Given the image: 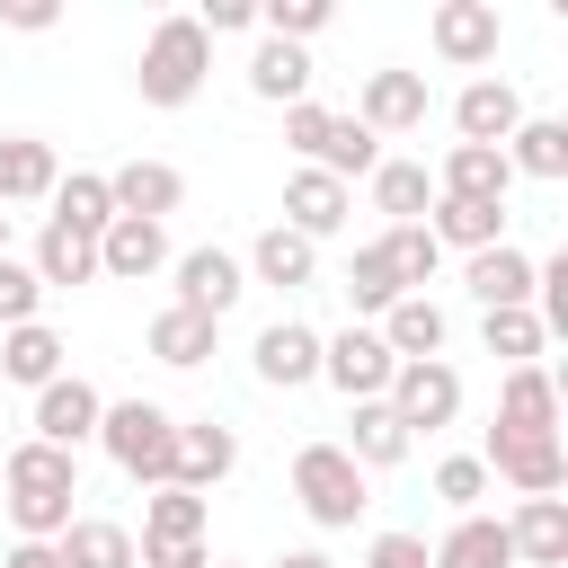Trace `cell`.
<instances>
[{
  "instance_id": "cell-1",
  "label": "cell",
  "mask_w": 568,
  "mask_h": 568,
  "mask_svg": "<svg viewBox=\"0 0 568 568\" xmlns=\"http://www.w3.org/2000/svg\"><path fill=\"white\" fill-rule=\"evenodd\" d=\"M0 488H9V524H18V541H62L71 497H80V453H53V444L27 435V444L0 462Z\"/></svg>"
},
{
  "instance_id": "cell-2",
  "label": "cell",
  "mask_w": 568,
  "mask_h": 568,
  "mask_svg": "<svg viewBox=\"0 0 568 568\" xmlns=\"http://www.w3.org/2000/svg\"><path fill=\"white\" fill-rule=\"evenodd\" d=\"M204 71H213V36L195 27V9H178V18H160L151 36H142V62H133V89H142V106H195L204 98Z\"/></svg>"
},
{
  "instance_id": "cell-3",
  "label": "cell",
  "mask_w": 568,
  "mask_h": 568,
  "mask_svg": "<svg viewBox=\"0 0 568 568\" xmlns=\"http://www.w3.org/2000/svg\"><path fill=\"white\" fill-rule=\"evenodd\" d=\"M98 453H106L133 488H169V479H178V417H169L160 399H106Z\"/></svg>"
},
{
  "instance_id": "cell-4",
  "label": "cell",
  "mask_w": 568,
  "mask_h": 568,
  "mask_svg": "<svg viewBox=\"0 0 568 568\" xmlns=\"http://www.w3.org/2000/svg\"><path fill=\"white\" fill-rule=\"evenodd\" d=\"M284 151L302 160V169H320V178H337V186H355V178H373V160H382V142L355 124V115H337V106H320V98H302V106H284Z\"/></svg>"
},
{
  "instance_id": "cell-5",
  "label": "cell",
  "mask_w": 568,
  "mask_h": 568,
  "mask_svg": "<svg viewBox=\"0 0 568 568\" xmlns=\"http://www.w3.org/2000/svg\"><path fill=\"white\" fill-rule=\"evenodd\" d=\"M293 497H302V515L320 532H355V515L373 506L364 497V470L346 462V444H302L293 453Z\"/></svg>"
},
{
  "instance_id": "cell-6",
  "label": "cell",
  "mask_w": 568,
  "mask_h": 568,
  "mask_svg": "<svg viewBox=\"0 0 568 568\" xmlns=\"http://www.w3.org/2000/svg\"><path fill=\"white\" fill-rule=\"evenodd\" d=\"M390 373H399V355L382 346V328L346 320L337 337H320V382H328V390H346V408H355V399H382V390H390Z\"/></svg>"
},
{
  "instance_id": "cell-7",
  "label": "cell",
  "mask_w": 568,
  "mask_h": 568,
  "mask_svg": "<svg viewBox=\"0 0 568 568\" xmlns=\"http://www.w3.org/2000/svg\"><path fill=\"white\" fill-rule=\"evenodd\" d=\"M479 470L506 479L515 497H559V488H568V444H559V435H497V426H488Z\"/></svg>"
},
{
  "instance_id": "cell-8",
  "label": "cell",
  "mask_w": 568,
  "mask_h": 568,
  "mask_svg": "<svg viewBox=\"0 0 568 568\" xmlns=\"http://www.w3.org/2000/svg\"><path fill=\"white\" fill-rule=\"evenodd\" d=\"M426 44H435V62H453V71H488L497 44H506V18H497V0H435Z\"/></svg>"
},
{
  "instance_id": "cell-9",
  "label": "cell",
  "mask_w": 568,
  "mask_h": 568,
  "mask_svg": "<svg viewBox=\"0 0 568 568\" xmlns=\"http://www.w3.org/2000/svg\"><path fill=\"white\" fill-rule=\"evenodd\" d=\"M382 408L408 426V435H435V426H453L462 417V373L435 355V364H399L390 373V390H382Z\"/></svg>"
},
{
  "instance_id": "cell-10",
  "label": "cell",
  "mask_w": 568,
  "mask_h": 568,
  "mask_svg": "<svg viewBox=\"0 0 568 568\" xmlns=\"http://www.w3.org/2000/svg\"><path fill=\"white\" fill-rule=\"evenodd\" d=\"M435 115V89H426V71H364V89H355V124L373 133V142H390V133H417Z\"/></svg>"
},
{
  "instance_id": "cell-11",
  "label": "cell",
  "mask_w": 568,
  "mask_h": 568,
  "mask_svg": "<svg viewBox=\"0 0 568 568\" xmlns=\"http://www.w3.org/2000/svg\"><path fill=\"white\" fill-rule=\"evenodd\" d=\"M98 417H106V390H98V382H80V373H62V382H44V390H36V444H53V453L98 444Z\"/></svg>"
},
{
  "instance_id": "cell-12",
  "label": "cell",
  "mask_w": 568,
  "mask_h": 568,
  "mask_svg": "<svg viewBox=\"0 0 568 568\" xmlns=\"http://www.w3.org/2000/svg\"><path fill=\"white\" fill-rule=\"evenodd\" d=\"M169 275H178V311H204V320H222V311L248 293V266H240L231 248H213V240H204V248H178Z\"/></svg>"
},
{
  "instance_id": "cell-13",
  "label": "cell",
  "mask_w": 568,
  "mask_h": 568,
  "mask_svg": "<svg viewBox=\"0 0 568 568\" xmlns=\"http://www.w3.org/2000/svg\"><path fill=\"white\" fill-rule=\"evenodd\" d=\"M248 364H257L266 390H302V382H320V328L311 320H266L248 337Z\"/></svg>"
},
{
  "instance_id": "cell-14",
  "label": "cell",
  "mask_w": 568,
  "mask_h": 568,
  "mask_svg": "<svg viewBox=\"0 0 568 568\" xmlns=\"http://www.w3.org/2000/svg\"><path fill=\"white\" fill-rule=\"evenodd\" d=\"M524 124V98H515V80H497V71H479V80H462V98H453V133L462 142H479V151H506V133Z\"/></svg>"
},
{
  "instance_id": "cell-15",
  "label": "cell",
  "mask_w": 568,
  "mask_h": 568,
  "mask_svg": "<svg viewBox=\"0 0 568 568\" xmlns=\"http://www.w3.org/2000/svg\"><path fill=\"white\" fill-rule=\"evenodd\" d=\"M169 231L160 222H133V213H115L106 231H98V275H115V284H151V275H169Z\"/></svg>"
},
{
  "instance_id": "cell-16",
  "label": "cell",
  "mask_w": 568,
  "mask_h": 568,
  "mask_svg": "<svg viewBox=\"0 0 568 568\" xmlns=\"http://www.w3.org/2000/svg\"><path fill=\"white\" fill-rule=\"evenodd\" d=\"M231 470H240V435H231L222 417H178V479H169V488L213 497Z\"/></svg>"
},
{
  "instance_id": "cell-17",
  "label": "cell",
  "mask_w": 568,
  "mask_h": 568,
  "mask_svg": "<svg viewBox=\"0 0 568 568\" xmlns=\"http://www.w3.org/2000/svg\"><path fill=\"white\" fill-rule=\"evenodd\" d=\"M346 213H355V186H337V178H320V169H293V178H284V231H302L311 248L337 240Z\"/></svg>"
},
{
  "instance_id": "cell-18",
  "label": "cell",
  "mask_w": 568,
  "mask_h": 568,
  "mask_svg": "<svg viewBox=\"0 0 568 568\" xmlns=\"http://www.w3.org/2000/svg\"><path fill=\"white\" fill-rule=\"evenodd\" d=\"M106 204L133 213V222H169L186 204V178L169 160H124V169H106Z\"/></svg>"
},
{
  "instance_id": "cell-19",
  "label": "cell",
  "mask_w": 568,
  "mask_h": 568,
  "mask_svg": "<svg viewBox=\"0 0 568 568\" xmlns=\"http://www.w3.org/2000/svg\"><path fill=\"white\" fill-rule=\"evenodd\" d=\"M240 266H248V284H275V293H311V284H320V248H311L302 231H284V222H266Z\"/></svg>"
},
{
  "instance_id": "cell-20",
  "label": "cell",
  "mask_w": 568,
  "mask_h": 568,
  "mask_svg": "<svg viewBox=\"0 0 568 568\" xmlns=\"http://www.w3.org/2000/svg\"><path fill=\"white\" fill-rule=\"evenodd\" d=\"M373 328H382V346H390L399 364H435V355H444V337H453V320H444V302H435V293H399Z\"/></svg>"
},
{
  "instance_id": "cell-21",
  "label": "cell",
  "mask_w": 568,
  "mask_h": 568,
  "mask_svg": "<svg viewBox=\"0 0 568 568\" xmlns=\"http://www.w3.org/2000/svg\"><path fill=\"white\" fill-rule=\"evenodd\" d=\"M506 541H515V568H568V497H515Z\"/></svg>"
},
{
  "instance_id": "cell-22",
  "label": "cell",
  "mask_w": 568,
  "mask_h": 568,
  "mask_svg": "<svg viewBox=\"0 0 568 568\" xmlns=\"http://www.w3.org/2000/svg\"><path fill=\"white\" fill-rule=\"evenodd\" d=\"M462 284H470V302H479V311H532V257H524L515 240L479 248V257L462 266Z\"/></svg>"
},
{
  "instance_id": "cell-23",
  "label": "cell",
  "mask_w": 568,
  "mask_h": 568,
  "mask_svg": "<svg viewBox=\"0 0 568 568\" xmlns=\"http://www.w3.org/2000/svg\"><path fill=\"white\" fill-rule=\"evenodd\" d=\"M497 435H559V382L550 364H515L497 390Z\"/></svg>"
},
{
  "instance_id": "cell-24",
  "label": "cell",
  "mask_w": 568,
  "mask_h": 568,
  "mask_svg": "<svg viewBox=\"0 0 568 568\" xmlns=\"http://www.w3.org/2000/svg\"><path fill=\"white\" fill-rule=\"evenodd\" d=\"M426 568H515V541H506V515H453L444 541L426 550Z\"/></svg>"
},
{
  "instance_id": "cell-25",
  "label": "cell",
  "mask_w": 568,
  "mask_h": 568,
  "mask_svg": "<svg viewBox=\"0 0 568 568\" xmlns=\"http://www.w3.org/2000/svg\"><path fill=\"white\" fill-rule=\"evenodd\" d=\"M53 186H62L53 142H36V133H0V204H53Z\"/></svg>"
},
{
  "instance_id": "cell-26",
  "label": "cell",
  "mask_w": 568,
  "mask_h": 568,
  "mask_svg": "<svg viewBox=\"0 0 568 568\" xmlns=\"http://www.w3.org/2000/svg\"><path fill=\"white\" fill-rule=\"evenodd\" d=\"M506 186H515L506 151H479V142H453L435 169V195H462V204H506Z\"/></svg>"
},
{
  "instance_id": "cell-27",
  "label": "cell",
  "mask_w": 568,
  "mask_h": 568,
  "mask_svg": "<svg viewBox=\"0 0 568 568\" xmlns=\"http://www.w3.org/2000/svg\"><path fill=\"white\" fill-rule=\"evenodd\" d=\"M364 195H373V213H390V222H426V204H435V169H426V160L382 151V160H373V178H364Z\"/></svg>"
},
{
  "instance_id": "cell-28",
  "label": "cell",
  "mask_w": 568,
  "mask_h": 568,
  "mask_svg": "<svg viewBox=\"0 0 568 568\" xmlns=\"http://www.w3.org/2000/svg\"><path fill=\"white\" fill-rule=\"evenodd\" d=\"M71 346L44 328V320H27V328H0V382H18V390H44V382H62L71 364H62Z\"/></svg>"
},
{
  "instance_id": "cell-29",
  "label": "cell",
  "mask_w": 568,
  "mask_h": 568,
  "mask_svg": "<svg viewBox=\"0 0 568 568\" xmlns=\"http://www.w3.org/2000/svg\"><path fill=\"white\" fill-rule=\"evenodd\" d=\"M408 444H417V435H408L382 399H355V417H346V462H355L364 479H373V470H399V462H408Z\"/></svg>"
},
{
  "instance_id": "cell-30",
  "label": "cell",
  "mask_w": 568,
  "mask_h": 568,
  "mask_svg": "<svg viewBox=\"0 0 568 568\" xmlns=\"http://www.w3.org/2000/svg\"><path fill=\"white\" fill-rule=\"evenodd\" d=\"M426 231H435V248L479 257V248H497V240H506V204H462V195H435V204H426Z\"/></svg>"
},
{
  "instance_id": "cell-31",
  "label": "cell",
  "mask_w": 568,
  "mask_h": 568,
  "mask_svg": "<svg viewBox=\"0 0 568 568\" xmlns=\"http://www.w3.org/2000/svg\"><path fill=\"white\" fill-rule=\"evenodd\" d=\"M53 559H62V568H133V524H115V515H71L62 541H53Z\"/></svg>"
},
{
  "instance_id": "cell-32",
  "label": "cell",
  "mask_w": 568,
  "mask_h": 568,
  "mask_svg": "<svg viewBox=\"0 0 568 568\" xmlns=\"http://www.w3.org/2000/svg\"><path fill=\"white\" fill-rule=\"evenodd\" d=\"M248 98H266V106H302V98H311V53L257 36V53H248Z\"/></svg>"
},
{
  "instance_id": "cell-33",
  "label": "cell",
  "mask_w": 568,
  "mask_h": 568,
  "mask_svg": "<svg viewBox=\"0 0 568 568\" xmlns=\"http://www.w3.org/2000/svg\"><path fill=\"white\" fill-rule=\"evenodd\" d=\"M506 169L559 186V178H568V124H559V115H524V124L506 133Z\"/></svg>"
},
{
  "instance_id": "cell-34",
  "label": "cell",
  "mask_w": 568,
  "mask_h": 568,
  "mask_svg": "<svg viewBox=\"0 0 568 568\" xmlns=\"http://www.w3.org/2000/svg\"><path fill=\"white\" fill-rule=\"evenodd\" d=\"M27 266H36V284H44V293H62V284H98V240H89V231H62V222H44Z\"/></svg>"
},
{
  "instance_id": "cell-35",
  "label": "cell",
  "mask_w": 568,
  "mask_h": 568,
  "mask_svg": "<svg viewBox=\"0 0 568 568\" xmlns=\"http://www.w3.org/2000/svg\"><path fill=\"white\" fill-rule=\"evenodd\" d=\"M213 337H222V320H204V311H160L151 320V355L169 364V373H195V364H213Z\"/></svg>"
},
{
  "instance_id": "cell-36",
  "label": "cell",
  "mask_w": 568,
  "mask_h": 568,
  "mask_svg": "<svg viewBox=\"0 0 568 568\" xmlns=\"http://www.w3.org/2000/svg\"><path fill=\"white\" fill-rule=\"evenodd\" d=\"M204 524H213V497H195V488H151L142 497V541H204Z\"/></svg>"
},
{
  "instance_id": "cell-37",
  "label": "cell",
  "mask_w": 568,
  "mask_h": 568,
  "mask_svg": "<svg viewBox=\"0 0 568 568\" xmlns=\"http://www.w3.org/2000/svg\"><path fill=\"white\" fill-rule=\"evenodd\" d=\"M44 222H62V231H89V240H98V231L115 222V204H106V169H71V178L53 186V213H44Z\"/></svg>"
},
{
  "instance_id": "cell-38",
  "label": "cell",
  "mask_w": 568,
  "mask_h": 568,
  "mask_svg": "<svg viewBox=\"0 0 568 568\" xmlns=\"http://www.w3.org/2000/svg\"><path fill=\"white\" fill-rule=\"evenodd\" d=\"M373 248L390 257L399 293H426V284H435V266H444V248H435V231H426V222H390V231H382Z\"/></svg>"
},
{
  "instance_id": "cell-39",
  "label": "cell",
  "mask_w": 568,
  "mask_h": 568,
  "mask_svg": "<svg viewBox=\"0 0 568 568\" xmlns=\"http://www.w3.org/2000/svg\"><path fill=\"white\" fill-rule=\"evenodd\" d=\"M479 346H488V355H506V373H515V364H541L550 328H541L532 311H479Z\"/></svg>"
},
{
  "instance_id": "cell-40",
  "label": "cell",
  "mask_w": 568,
  "mask_h": 568,
  "mask_svg": "<svg viewBox=\"0 0 568 568\" xmlns=\"http://www.w3.org/2000/svg\"><path fill=\"white\" fill-rule=\"evenodd\" d=\"M346 302H355V311H364V320H382V311H390V302H399V275H390V257H382V248H373V240H364V248H355V257H346Z\"/></svg>"
},
{
  "instance_id": "cell-41",
  "label": "cell",
  "mask_w": 568,
  "mask_h": 568,
  "mask_svg": "<svg viewBox=\"0 0 568 568\" xmlns=\"http://www.w3.org/2000/svg\"><path fill=\"white\" fill-rule=\"evenodd\" d=\"M488 488H497V479L479 470V453H444V462H435V497H444L453 515H479V497H488Z\"/></svg>"
},
{
  "instance_id": "cell-42",
  "label": "cell",
  "mask_w": 568,
  "mask_h": 568,
  "mask_svg": "<svg viewBox=\"0 0 568 568\" xmlns=\"http://www.w3.org/2000/svg\"><path fill=\"white\" fill-rule=\"evenodd\" d=\"M27 320H44V284L27 257H0V328H27Z\"/></svg>"
},
{
  "instance_id": "cell-43",
  "label": "cell",
  "mask_w": 568,
  "mask_h": 568,
  "mask_svg": "<svg viewBox=\"0 0 568 568\" xmlns=\"http://www.w3.org/2000/svg\"><path fill=\"white\" fill-rule=\"evenodd\" d=\"M328 27V0H275V9H257V36H275V44H311Z\"/></svg>"
},
{
  "instance_id": "cell-44",
  "label": "cell",
  "mask_w": 568,
  "mask_h": 568,
  "mask_svg": "<svg viewBox=\"0 0 568 568\" xmlns=\"http://www.w3.org/2000/svg\"><path fill=\"white\" fill-rule=\"evenodd\" d=\"M364 568H426V532H373Z\"/></svg>"
},
{
  "instance_id": "cell-45",
  "label": "cell",
  "mask_w": 568,
  "mask_h": 568,
  "mask_svg": "<svg viewBox=\"0 0 568 568\" xmlns=\"http://www.w3.org/2000/svg\"><path fill=\"white\" fill-rule=\"evenodd\" d=\"M133 568H213L204 541H133Z\"/></svg>"
},
{
  "instance_id": "cell-46",
  "label": "cell",
  "mask_w": 568,
  "mask_h": 568,
  "mask_svg": "<svg viewBox=\"0 0 568 568\" xmlns=\"http://www.w3.org/2000/svg\"><path fill=\"white\" fill-rule=\"evenodd\" d=\"M195 27H204V36H257V9H248V0H204Z\"/></svg>"
},
{
  "instance_id": "cell-47",
  "label": "cell",
  "mask_w": 568,
  "mask_h": 568,
  "mask_svg": "<svg viewBox=\"0 0 568 568\" xmlns=\"http://www.w3.org/2000/svg\"><path fill=\"white\" fill-rule=\"evenodd\" d=\"M53 18H62L53 0H0V27H18V36H44Z\"/></svg>"
},
{
  "instance_id": "cell-48",
  "label": "cell",
  "mask_w": 568,
  "mask_h": 568,
  "mask_svg": "<svg viewBox=\"0 0 568 568\" xmlns=\"http://www.w3.org/2000/svg\"><path fill=\"white\" fill-rule=\"evenodd\" d=\"M0 568H62V559H53V541H18Z\"/></svg>"
},
{
  "instance_id": "cell-49",
  "label": "cell",
  "mask_w": 568,
  "mask_h": 568,
  "mask_svg": "<svg viewBox=\"0 0 568 568\" xmlns=\"http://www.w3.org/2000/svg\"><path fill=\"white\" fill-rule=\"evenodd\" d=\"M266 568H337L328 550H284V559H266Z\"/></svg>"
},
{
  "instance_id": "cell-50",
  "label": "cell",
  "mask_w": 568,
  "mask_h": 568,
  "mask_svg": "<svg viewBox=\"0 0 568 568\" xmlns=\"http://www.w3.org/2000/svg\"><path fill=\"white\" fill-rule=\"evenodd\" d=\"M0 257H9V213H0Z\"/></svg>"
},
{
  "instance_id": "cell-51",
  "label": "cell",
  "mask_w": 568,
  "mask_h": 568,
  "mask_svg": "<svg viewBox=\"0 0 568 568\" xmlns=\"http://www.w3.org/2000/svg\"><path fill=\"white\" fill-rule=\"evenodd\" d=\"M213 568H231V559H213Z\"/></svg>"
}]
</instances>
